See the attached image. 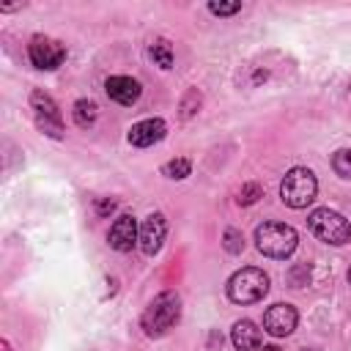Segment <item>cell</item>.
Segmentation results:
<instances>
[{
    "mask_svg": "<svg viewBox=\"0 0 351 351\" xmlns=\"http://www.w3.org/2000/svg\"><path fill=\"white\" fill-rule=\"evenodd\" d=\"M178 318H181V299H178V293L162 291V293L145 307L140 324H143V329H145L148 337H162L167 329H173V326L178 324Z\"/></svg>",
    "mask_w": 351,
    "mask_h": 351,
    "instance_id": "cell-1",
    "label": "cell"
},
{
    "mask_svg": "<svg viewBox=\"0 0 351 351\" xmlns=\"http://www.w3.org/2000/svg\"><path fill=\"white\" fill-rule=\"evenodd\" d=\"M296 241H299L296 230L285 222H263L255 230V244L266 258H277V261L288 258L296 250Z\"/></svg>",
    "mask_w": 351,
    "mask_h": 351,
    "instance_id": "cell-2",
    "label": "cell"
},
{
    "mask_svg": "<svg viewBox=\"0 0 351 351\" xmlns=\"http://www.w3.org/2000/svg\"><path fill=\"white\" fill-rule=\"evenodd\" d=\"M269 293V277L263 269L244 266L228 280V296L236 304H255Z\"/></svg>",
    "mask_w": 351,
    "mask_h": 351,
    "instance_id": "cell-3",
    "label": "cell"
},
{
    "mask_svg": "<svg viewBox=\"0 0 351 351\" xmlns=\"http://www.w3.org/2000/svg\"><path fill=\"white\" fill-rule=\"evenodd\" d=\"M315 192H318V181H315L313 170H307V167H291L280 184V197L291 208L310 206L315 200Z\"/></svg>",
    "mask_w": 351,
    "mask_h": 351,
    "instance_id": "cell-4",
    "label": "cell"
},
{
    "mask_svg": "<svg viewBox=\"0 0 351 351\" xmlns=\"http://www.w3.org/2000/svg\"><path fill=\"white\" fill-rule=\"evenodd\" d=\"M307 225H310V230H313L321 241H326V244L340 247V244L351 241V225H348V219H346L343 214L332 211V208H315V211L307 217Z\"/></svg>",
    "mask_w": 351,
    "mask_h": 351,
    "instance_id": "cell-5",
    "label": "cell"
},
{
    "mask_svg": "<svg viewBox=\"0 0 351 351\" xmlns=\"http://www.w3.org/2000/svg\"><path fill=\"white\" fill-rule=\"evenodd\" d=\"M30 107H33V112H36L38 129H44L49 137H63V121H60L58 104L52 101L49 93L33 90V93H30Z\"/></svg>",
    "mask_w": 351,
    "mask_h": 351,
    "instance_id": "cell-6",
    "label": "cell"
},
{
    "mask_svg": "<svg viewBox=\"0 0 351 351\" xmlns=\"http://www.w3.org/2000/svg\"><path fill=\"white\" fill-rule=\"evenodd\" d=\"M27 55H30V63L36 69H58L63 60H66V47L55 38H47V36H33L30 38V47H27Z\"/></svg>",
    "mask_w": 351,
    "mask_h": 351,
    "instance_id": "cell-7",
    "label": "cell"
},
{
    "mask_svg": "<svg viewBox=\"0 0 351 351\" xmlns=\"http://www.w3.org/2000/svg\"><path fill=\"white\" fill-rule=\"evenodd\" d=\"M296 321H299V313H296L293 304L277 302V304H271V307L263 313V329H266L269 335H274V337L291 335V332L296 329Z\"/></svg>",
    "mask_w": 351,
    "mask_h": 351,
    "instance_id": "cell-8",
    "label": "cell"
},
{
    "mask_svg": "<svg viewBox=\"0 0 351 351\" xmlns=\"http://www.w3.org/2000/svg\"><path fill=\"white\" fill-rule=\"evenodd\" d=\"M107 241H110V247H112V250H118V252H129V250L140 241V233H137V222H134V217H132V214H121V217L112 222Z\"/></svg>",
    "mask_w": 351,
    "mask_h": 351,
    "instance_id": "cell-9",
    "label": "cell"
},
{
    "mask_svg": "<svg viewBox=\"0 0 351 351\" xmlns=\"http://www.w3.org/2000/svg\"><path fill=\"white\" fill-rule=\"evenodd\" d=\"M165 233H167V222H165V214H151L145 217L143 228H140V250L145 255H156L162 250V241H165Z\"/></svg>",
    "mask_w": 351,
    "mask_h": 351,
    "instance_id": "cell-10",
    "label": "cell"
},
{
    "mask_svg": "<svg viewBox=\"0 0 351 351\" xmlns=\"http://www.w3.org/2000/svg\"><path fill=\"white\" fill-rule=\"evenodd\" d=\"M165 132H167V126L162 118H145L129 129V143L137 148H148V145L159 143L165 137Z\"/></svg>",
    "mask_w": 351,
    "mask_h": 351,
    "instance_id": "cell-11",
    "label": "cell"
},
{
    "mask_svg": "<svg viewBox=\"0 0 351 351\" xmlns=\"http://www.w3.org/2000/svg\"><path fill=\"white\" fill-rule=\"evenodd\" d=\"M104 90H107V96L112 99V101H118V104H134L137 99H140V82L137 80H132V77H110L107 82H104Z\"/></svg>",
    "mask_w": 351,
    "mask_h": 351,
    "instance_id": "cell-12",
    "label": "cell"
},
{
    "mask_svg": "<svg viewBox=\"0 0 351 351\" xmlns=\"http://www.w3.org/2000/svg\"><path fill=\"white\" fill-rule=\"evenodd\" d=\"M230 340L236 346V351H258L261 348V329L252 324V321H236L233 324V332H230Z\"/></svg>",
    "mask_w": 351,
    "mask_h": 351,
    "instance_id": "cell-13",
    "label": "cell"
},
{
    "mask_svg": "<svg viewBox=\"0 0 351 351\" xmlns=\"http://www.w3.org/2000/svg\"><path fill=\"white\" fill-rule=\"evenodd\" d=\"M71 112H74V123L82 126V129H88V126H93V121L99 115V107L90 99H80V101H74V110Z\"/></svg>",
    "mask_w": 351,
    "mask_h": 351,
    "instance_id": "cell-14",
    "label": "cell"
},
{
    "mask_svg": "<svg viewBox=\"0 0 351 351\" xmlns=\"http://www.w3.org/2000/svg\"><path fill=\"white\" fill-rule=\"evenodd\" d=\"M148 52H151V58H154V63L159 69H173V47L165 38H156Z\"/></svg>",
    "mask_w": 351,
    "mask_h": 351,
    "instance_id": "cell-15",
    "label": "cell"
},
{
    "mask_svg": "<svg viewBox=\"0 0 351 351\" xmlns=\"http://www.w3.org/2000/svg\"><path fill=\"white\" fill-rule=\"evenodd\" d=\"M332 167L340 178H351V148H340L332 156Z\"/></svg>",
    "mask_w": 351,
    "mask_h": 351,
    "instance_id": "cell-16",
    "label": "cell"
},
{
    "mask_svg": "<svg viewBox=\"0 0 351 351\" xmlns=\"http://www.w3.org/2000/svg\"><path fill=\"white\" fill-rule=\"evenodd\" d=\"M189 170H192V162L184 159V156H178V159H173V162H167V165L162 167V173H165L167 178H186Z\"/></svg>",
    "mask_w": 351,
    "mask_h": 351,
    "instance_id": "cell-17",
    "label": "cell"
},
{
    "mask_svg": "<svg viewBox=\"0 0 351 351\" xmlns=\"http://www.w3.org/2000/svg\"><path fill=\"white\" fill-rule=\"evenodd\" d=\"M258 197H263V189H261V184H255V181H250V184H244L241 189H239V206H252Z\"/></svg>",
    "mask_w": 351,
    "mask_h": 351,
    "instance_id": "cell-18",
    "label": "cell"
},
{
    "mask_svg": "<svg viewBox=\"0 0 351 351\" xmlns=\"http://www.w3.org/2000/svg\"><path fill=\"white\" fill-rule=\"evenodd\" d=\"M222 239H225V250H228L230 255H239V252L244 250V236H241V230H236V228H228Z\"/></svg>",
    "mask_w": 351,
    "mask_h": 351,
    "instance_id": "cell-19",
    "label": "cell"
},
{
    "mask_svg": "<svg viewBox=\"0 0 351 351\" xmlns=\"http://www.w3.org/2000/svg\"><path fill=\"white\" fill-rule=\"evenodd\" d=\"M239 8H241L239 0H233V3H217V0H211V3H208V11L217 14V16H230V14H236Z\"/></svg>",
    "mask_w": 351,
    "mask_h": 351,
    "instance_id": "cell-20",
    "label": "cell"
},
{
    "mask_svg": "<svg viewBox=\"0 0 351 351\" xmlns=\"http://www.w3.org/2000/svg\"><path fill=\"white\" fill-rule=\"evenodd\" d=\"M288 280H291L293 288H302V285H307V280H310V269H307V266H293L291 274H288Z\"/></svg>",
    "mask_w": 351,
    "mask_h": 351,
    "instance_id": "cell-21",
    "label": "cell"
},
{
    "mask_svg": "<svg viewBox=\"0 0 351 351\" xmlns=\"http://www.w3.org/2000/svg\"><path fill=\"white\" fill-rule=\"evenodd\" d=\"M110 211H115V200H112V197H101V200H96V214H99V217H107Z\"/></svg>",
    "mask_w": 351,
    "mask_h": 351,
    "instance_id": "cell-22",
    "label": "cell"
},
{
    "mask_svg": "<svg viewBox=\"0 0 351 351\" xmlns=\"http://www.w3.org/2000/svg\"><path fill=\"white\" fill-rule=\"evenodd\" d=\"M263 351H280L277 346H263Z\"/></svg>",
    "mask_w": 351,
    "mask_h": 351,
    "instance_id": "cell-23",
    "label": "cell"
},
{
    "mask_svg": "<svg viewBox=\"0 0 351 351\" xmlns=\"http://www.w3.org/2000/svg\"><path fill=\"white\" fill-rule=\"evenodd\" d=\"M348 282H351V269H348Z\"/></svg>",
    "mask_w": 351,
    "mask_h": 351,
    "instance_id": "cell-24",
    "label": "cell"
}]
</instances>
